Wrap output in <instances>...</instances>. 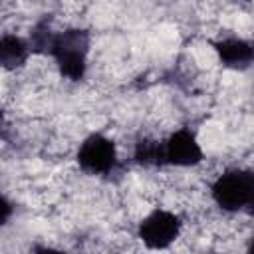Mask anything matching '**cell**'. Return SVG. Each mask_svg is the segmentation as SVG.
Segmentation results:
<instances>
[{"label":"cell","instance_id":"8992f818","mask_svg":"<svg viewBox=\"0 0 254 254\" xmlns=\"http://www.w3.org/2000/svg\"><path fill=\"white\" fill-rule=\"evenodd\" d=\"M24 254H77V252L65 242L52 238V240H34L32 244H28Z\"/></svg>","mask_w":254,"mask_h":254},{"label":"cell","instance_id":"52a82bcc","mask_svg":"<svg viewBox=\"0 0 254 254\" xmlns=\"http://www.w3.org/2000/svg\"><path fill=\"white\" fill-rule=\"evenodd\" d=\"M242 254H254V232L246 238L244 242V248H242Z\"/></svg>","mask_w":254,"mask_h":254},{"label":"cell","instance_id":"5b68a950","mask_svg":"<svg viewBox=\"0 0 254 254\" xmlns=\"http://www.w3.org/2000/svg\"><path fill=\"white\" fill-rule=\"evenodd\" d=\"M34 56H36V50L32 46L28 32H22L20 28H4L2 30V36H0L2 73H6V75L22 73L30 65Z\"/></svg>","mask_w":254,"mask_h":254},{"label":"cell","instance_id":"7a4b0ae2","mask_svg":"<svg viewBox=\"0 0 254 254\" xmlns=\"http://www.w3.org/2000/svg\"><path fill=\"white\" fill-rule=\"evenodd\" d=\"M185 232L187 218L165 204H153L133 226L135 242L147 254H171L183 242Z\"/></svg>","mask_w":254,"mask_h":254},{"label":"cell","instance_id":"3957f363","mask_svg":"<svg viewBox=\"0 0 254 254\" xmlns=\"http://www.w3.org/2000/svg\"><path fill=\"white\" fill-rule=\"evenodd\" d=\"M206 149L190 123L177 125L163 135V169L189 173L206 163Z\"/></svg>","mask_w":254,"mask_h":254},{"label":"cell","instance_id":"6da1fadb","mask_svg":"<svg viewBox=\"0 0 254 254\" xmlns=\"http://www.w3.org/2000/svg\"><path fill=\"white\" fill-rule=\"evenodd\" d=\"M123 143L107 127H97L83 133L75 141L71 165L75 171L95 183H119L127 167Z\"/></svg>","mask_w":254,"mask_h":254},{"label":"cell","instance_id":"277c9868","mask_svg":"<svg viewBox=\"0 0 254 254\" xmlns=\"http://www.w3.org/2000/svg\"><path fill=\"white\" fill-rule=\"evenodd\" d=\"M206 42L210 44L216 64L222 67V71L242 73L254 67V36L222 30Z\"/></svg>","mask_w":254,"mask_h":254}]
</instances>
